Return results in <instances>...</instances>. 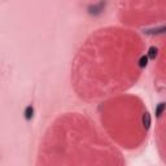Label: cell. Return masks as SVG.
Segmentation results:
<instances>
[{"label": "cell", "instance_id": "3957f363", "mask_svg": "<svg viewBox=\"0 0 166 166\" xmlns=\"http://www.w3.org/2000/svg\"><path fill=\"white\" fill-rule=\"evenodd\" d=\"M163 109H165V104H163V103L158 104V106L156 108V116H157V117H160V116L162 114V112H163Z\"/></svg>", "mask_w": 166, "mask_h": 166}, {"label": "cell", "instance_id": "277c9868", "mask_svg": "<svg viewBox=\"0 0 166 166\" xmlns=\"http://www.w3.org/2000/svg\"><path fill=\"white\" fill-rule=\"evenodd\" d=\"M156 56H157V48H156V47H151L149 48V57L151 59H156Z\"/></svg>", "mask_w": 166, "mask_h": 166}, {"label": "cell", "instance_id": "7a4b0ae2", "mask_svg": "<svg viewBox=\"0 0 166 166\" xmlns=\"http://www.w3.org/2000/svg\"><path fill=\"white\" fill-rule=\"evenodd\" d=\"M143 123H144L145 128L149 127V125H151V117H149L148 113H144V116H143Z\"/></svg>", "mask_w": 166, "mask_h": 166}, {"label": "cell", "instance_id": "6da1fadb", "mask_svg": "<svg viewBox=\"0 0 166 166\" xmlns=\"http://www.w3.org/2000/svg\"><path fill=\"white\" fill-rule=\"evenodd\" d=\"M33 114H34V109H33V106L29 105L25 110V118L27 119V121H30V119L33 118Z\"/></svg>", "mask_w": 166, "mask_h": 166}, {"label": "cell", "instance_id": "5b68a950", "mask_svg": "<svg viewBox=\"0 0 166 166\" xmlns=\"http://www.w3.org/2000/svg\"><path fill=\"white\" fill-rule=\"evenodd\" d=\"M147 64H148V57L147 56H143L142 59H140V68H144V66H147Z\"/></svg>", "mask_w": 166, "mask_h": 166}]
</instances>
